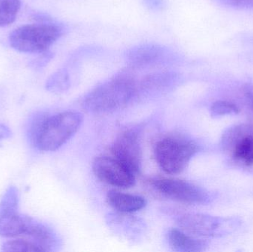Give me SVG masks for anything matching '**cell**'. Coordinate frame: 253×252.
Returning a JSON list of instances; mask_svg holds the SVG:
<instances>
[{
  "label": "cell",
  "mask_w": 253,
  "mask_h": 252,
  "mask_svg": "<svg viewBox=\"0 0 253 252\" xmlns=\"http://www.w3.org/2000/svg\"><path fill=\"white\" fill-rule=\"evenodd\" d=\"M136 71L126 70L90 90L83 100L90 113L107 114L123 109L139 98Z\"/></svg>",
  "instance_id": "6da1fadb"
},
{
  "label": "cell",
  "mask_w": 253,
  "mask_h": 252,
  "mask_svg": "<svg viewBox=\"0 0 253 252\" xmlns=\"http://www.w3.org/2000/svg\"><path fill=\"white\" fill-rule=\"evenodd\" d=\"M222 146L236 162L253 166V130L245 124L229 129L222 138Z\"/></svg>",
  "instance_id": "52a82bcc"
},
{
  "label": "cell",
  "mask_w": 253,
  "mask_h": 252,
  "mask_svg": "<svg viewBox=\"0 0 253 252\" xmlns=\"http://www.w3.org/2000/svg\"><path fill=\"white\" fill-rule=\"evenodd\" d=\"M225 6L239 9L253 8V0H218Z\"/></svg>",
  "instance_id": "7402d4cb"
},
{
  "label": "cell",
  "mask_w": 253,
  "mask_h": 252,
  "mask_svg": "<svg viewBox=\"0 0 253 252\" xmlns=\"http://www.w3.org/2000/svg\"><path fill=\"white\" fill-rule=\"evenodd\" d=\"M199 150L193 141L179 136H167L155 146L156 162L167 174H179Z\"/></svg>",
  "instance_id": "277c9868"
},
{
  "label": "cell",
  "mask_w": 253,
  "mask_h": 252,
  "mask_svg": "<svg viewBox=\"0 0 253 252\" xmlns=\"http://www.w3.org/2000/svg\"><path fill=\"white\" fill-rule=\"evenodd\" d=\"M30 218V216L20 214L19 211L0 215V237L14 238L24 236Z\"/></svg>",
  "instance_id": "4fadbf2b"
},
{
  "label": "cell",
  "mask_w": 253,
  "mask_h": 252,
  "mask_svg": "<svg viewBox=\"0 0 253 252\" xmlns=\"http://www.w3.org/2000/svg\"><path fill=\"white\" fill-rule=\"evenodd\" d=\"M125 56L126 67L135 71L169 68L177 65L179 59L172 49L155 43L134 46L126 50Z\"/></svg>",
  "instance_id": "5b68a950"
},
{
  "label": "cell",
  "mask_w": 253,
  "mask_h": 252,
  "mask_svg": "<svg viewBox=\"0 0 253 252\" xmlns=\"http://www.w3.org/2000/svg\"><path fill=\"white\" fill-rule=\"evenodd\" d=\"M144 3L147 7L151 9L162 8L163 6V0H144Z\"/></svg>",
  "instance_id": "484cf974"
},
{
  "label": "cell",
  "mask_w": 253,
  "mask_h": 252,
  "mask_svg": "<svg viewBox=\"0 0 253 252\" xmlns=\"http://www.w3.org/2000/svg\"><path fill=\"white\" fill-rule=\"evenodd\" d=\"M40 247L42 252H53L59 246V240L53 229L31 217L25 235Z\"/></svg>",
  "instance_id": "7c38bea8"
},
{
  "label": "cell",
  "mask_w": 253,
  "mask_h": 252,
  "mask_svg": "<svg viewBox=\"0 0 253 252\" xmlns=\"http://www.w3.org/2000/svg\"><path fill=\"white\" fill-rule=\"evenodd\" d=\"M180 78L181 77L177 71L171 70L170 68L153 70L149 73L138 77L139 98L169 91L176 87Z\"/></svg>",
  "instance_id": "8fae6325"
},
{
  "label": "cell",
  "mask_w": 253,
  "mask_h": 252,
  "mask_svg": "<svg viewBox=\"0 0 253 252\" xmlns=\"http://www.w3.org/2000/svg\"><path fill=\"white\" fill-rule=\"evenodd\" d=\"M19 194L16 186L7 188L0 201V215L19 210Z\"/></svg>",
  "instance_id": "ffe728a7"
},
{
  "label": "cell",
  "mask_w": 253,
  "mask_h": 252,
  "mask_svg": "<svg viewBox=\"0 0 253 252\" xmlns=\"http://www.w3.org/2000/svg\"><path fill=\"white\" fill-rule=\"evenodd\" d=\"M150 182L159 193L178 202L198 205L208 204L211 201L209 193L205 189L185 180L159 178Z\"/></svg>",
  "instance_id": "8992f818"
},
{
  "label": "cell",
  "mask_w": 253,
  "mask_h": 252,
  "mask_svg": "<svg viewBox=\"0 0 253 252\" xmlns=\"http://www.w3.org/2000/svg\"><path fill=\"white\" fill-rule=\"evenodd\" d=\"M12 132L5 124H0V147L1 146V142L5 139L11 137Z\"/></svg>",
  "instance_id": "d4e9b609"
},
{
  "label": "cell",
  "mask_w": 253,
  "mask_h": 252,
  "mask_svg": "<svg viewBox=\"0 0 253 252\" xmlns=\"http://www.w3.org/2000/svg\"><path fill=\"white\" fill-rule=\"evenodd\" d=\"M51 54L49 53V51L40 53V56L39 57L30 62V68H32L34 71L42 69V68L47 65V62L51 59Z\"/></svg>",
  "instance_id": "603a6c76"
},
{
  "label": "cell",
  "mask_w": 253,
  "mask_h": 252,
  "mask_svg": "<svg viewBox=\"0 0 253 252\" xmlns=\"http://www.w3.org/2000/svg\"><path fill=\"white\" fill-rule=\"evenodd\" d=\"M63 26L52 19L41 16L37 23L22 25L9 36L10 46L17 51L40 53L48 51L64 34Z\"/></svg>",
  "instance_id": "7a4b0ae2"
},
{
  "label": "cell",
  "mask_w": 253,
  "mask_h": 252,
  "mask_svg": "<svg viewBox=\"0 0 253 252\" xmlns=\"http://www.w3.org/2000/svg\"><path fill=\"white\" fill-rule=\"evenodd\" d=\"M168 244L172 250L179 252H199L205 251L208 244L181 229H170L167 235Z\"/></svg>",
  "instance_id": "5bb4252c"
},
{
  "label": "cell",
  "mask_w": 253,
  "mask_h": 252,
  "mask_svg": "<svg viewBox=\"0 0 253 252\" xmlns=\"http://www.w3.org/2000/svg\"><path fill=\"white\" fill-rule=\"evenodd\" d=\"M242 93L245 101L253 112V84H247L244 85Z\"/></svg>",
  "instance_id": "cb8c5ba5"
},
{
  "label": "cell",
  "mask_w": 253,
  "mask_h": 252,
  "mask_svg": "<svg viewBox=\"0 0 253 252\" xmlns=\"http://www.w3.org/2000/svg\"><path fill=\"white\" fill-rule=\"evenodd\" d=\"M113 156L121 161L134 174L141 170L142 152L138 134L125 130L117 136L111 148Z\"/></svg>",
  "instance_id": "30bf717a"
},
{
  "label": "cell",
  "mask_w": 253,
  "mask_h": 252,
  "mask_svg": "<svg viewBox=\"0 0 253 252\" xmlns=\"http://www.w3.org/2000/svg\"><path fill=\"white\" fill-rule=\"evenodd\" d=\"M20 8V0H0V28L13 23Z\"/></svg>",
  "instance_id": "2e32d148"
},
{
  "label": "cell",
  "mask_w": 253,
  "mask_h": 252,
  "mask_svg": "<svg viewBox=\"0 0 253 252\" xmlns=\"http://www.w3.org/2000/svg\"><path fill=\"white\" fill-rule=\"evenodd\" d=\"M48 115L46 112H37L33 113L28 118L26 124V136L30 145L33 147Z\"/></svg>",
  "instance_id": "ac0fdd59"
},
{
  "label": "cell",
  "mask_w": 253,
  "mask_h": 252,
  "mask_svg": "<svg viewBox=\"0 0 253 252\" xmlns=\"http://www.w3.org/2000/svg\"><path fill=\"white\" fill-rule=\"evenodd\" d=\"M82 122L81 114L73 111L48 115L36 140L34 148L40 152L58 150L78 131Z\"/></svg>",
  "instance_id": "3957f363"
},
{
  "label": "cell",
  "mask_w": 253,
  "mask_h": 252,
  "mask_svg": "<svg viewBox=\"0 0 253 252\" xmlns=\"http://www.w3.org/2000/svg\"><path fill=\"white\" fill-rule=\"evenodd\" d=\"M1 251L41 252L42 250L32 240L25 237H20L17 239L10 240L3 243L1 247Z\"/></svg>",
  "instance_id": "d6986e66"
},
{
  "label": "cell",
  "mask_w": 253,
  "mask_h": 252,
  "mask_svg": "<svg viewBox=\"0 0 253 252\" xmlns=\"http://www.w3.org/2000/svg\"><path fill=\"white\" fill-rule=\"evenodd\" d=\"M107 201L114 210L121 213H131L139 211L145 207L147 202L142 197L117 191H110Z\"/></svg>",
  "instance_id": "9a60e30c"
},
{
  "label": "cell",
  "mask_w": 253,
  "mask_h": 252,
  "mask_svg": "<svg viewBox=\"0 0 253 252\" xmlns=\"http://www.w3.org/2000/svg\"><path fill=\"white\" fill-rule=\"evenodd\" d=\"M70 81L69 72L67 68H60L54 72L46 83V89L52 93H62L69 88Z\"/></svg>",
  "instance_id": "e0dca14e"
},
{
  "label": "cell",
  "mask_w": 253,
  "mask_h": 252,
  "mask_svg": "<svg viewBox=\"0 0 253 252\" xmlns=\"http://www.w3.org/2000/svg\"><path fill=\"white\" fill-rule=\"evenodd\" d=\"M227 220L201 213H187L177 220L181 230L195 237L211 238L223 235L227 231Z\"/></svg>",
  "instance_id": "9c48e42d"
},
{
  "label": "cell",
  "mask_w": 253,
  "mask_h": 252,
  "mask_svg": "<svg viewBox=\"0 0 253 252\" xmlns=\"http://www.w3.org/2000/svg\"><path fill=\"white\" fill-rule=\"evenodd\" d=\"M95 176L114 187L127 189L135 185V174L114 156L101 155L93 163Z\"/></svg>",
  "instance_id": "ba28073f"
},
{
  "label": "cell",
  "mask_w": 253,
  "mask_h": 252,
  "mask_svg": "<svg viewBox=\"0 0 253 252\" xmlns=\"http://www.w3.org/2000/svg\"><path fill=\"white\" fill-rule=\"evenodd\" d=\"M240 112L239 107L229 101L219 100L214 102L211 108V114L214 118L236 115Z\"/></svg>",
  "instance_id": "44dd1931"
}]
</instances>
